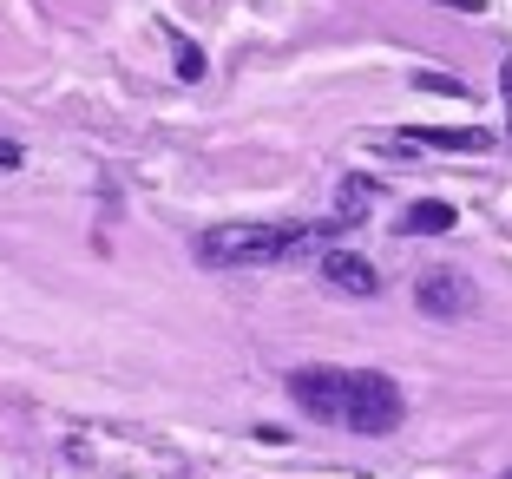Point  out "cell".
Here are the masks:
<instances>
[{
    "mask_svg": "<svg viewBox=\"0 0 512 479\" xmlns=\"http://www.w3.org/2000/svg\"><path fill=\"white\" fill-rule=\"evenodd\" d=\"M421 92H434V99H453V92H467L460 79H440V73H421Z\"/></svg>",
    "mask_w": 512,
    "mask_h": 479,
    "instance_id": "9c48e42d",
    "label": "cell"
},
{
    "mask_svg": "<svg viewBox=\"0 0 512 479\" xmlns=\"http://www.w3.org/2000/svg\"><path fill=\"white\" fill-rule=\"evenodd\" d=\"M20 165V145H14V138H0V171H14Z\"/></svg>",
    "mask_w": 512,
    "mask_h": 479,
    "instance_id": "30bf717a",
    "label": "cell"
},
{
    "mask_svg": "<svg viewBox=\"0 0 512 479\" xmlns=\"http://www.w3.org/2000/svg\"><path fill=\"white\" fill-rule=\"evenodd\" d=\"M407 145H427V151H493V132H394V138H381V151H407Z\"/></svg>",
    "mask_w": 512,
    "mask_h": 479,
    "instance_id": "5b68a950",
    "label": "cell"
},
{
    "mask_svg": "<svg viewBox=\"0 0 512 479\" xmlns=\"http://www.w3.org/2000/svg\"><path fill=\"white\" fill-rule=\"evenodd\" d=\"M289 401L322 427H342V434H394L407 420V394L375 368H296Z\"/></svg>",
    "mask_w": 512,
    "mask_h": 479,
    "instance_id": "6da1fadb",
    "label": "cell"
},
{
    "mask_svg": "<svg viewBox=\"0 0 512 479\" xmlns=\"http://www.w3.org/2000/svg\"><path fill=\"white\" fill-rule=\"evenodd\" d=\"M368 204H375V184L368 178H342V191H335V224H362Z\"/></svg>",
    "mask_w": 512,
    "mask_h": 479,
    "instance_id": "52a82bcc",
    "label": "cell"
},
{
    "mask_svg": "<svg viewBox=\"0 0 512 479\" xmlns=\"http://www.w3.org/2000/svg\"><path fill=\"white\" fill-rule=\"evenodd\" d=\"M499 479H512V473H499Z\"/></svg>",
    "mask_w": 512,
    "mask_h": 479,
    "instance_id": "7c38bea8",
    "label": "cell"
},
{
    "mask_svg": "<svg viewBox=\"0 0 512 479\" xmlns=\"http://www.w3.org/2000/svg\"><path fill=\"white\" fill-rule=\"evenodd\" d=\"M335 230H342L335 217L329 224H296V217H283V224H211L191 250L204 270H263V263H289V256L329 243Z\"/></svg>",
    "mask_w": 512,
    "mask_h": 479,
    "instance_id": "7a4b0ae2",
    "label": "cell"
},
{
    "mask_svg": "<svg viewBox=\"0 0 512 479\" xmlns=\"http://www.w3.org/2000/svg\"><path fill=\"white\" fill-rule=\"evenodd\" d=\"M414 302H421L427 315H440V322H453V315L473 309V283L460 270H427L421 289H414Z\"/></svg>",
    "mask_w": 512,
    "mask_h": 479,
    "instance_id": "3957f363",
    "label": "cell"
},
{
    "mask_svg": "<svg viewBox=\"0 0 512 479\" xmlns=\"http://www.w3.org/2000/svg\"><path fill=\"white\" fill-rule=\"evenodd\" d=\"M171 46H178V73L184 79H204V53H197L191 40H178V33H171Z\"/></svg>",
    "mask_w": 512,
    "mask_h": 479,
    "instance_id": "ba28073f",
    "label": "cell"
},
{
    "mask_svg": "<svg viewBox=\"0 0 512 479\" xmlns=\"http://www.w3.org/2000/svg\"><path fill=\"white\" fill-rule=\"evenodd\" d=\"M440 230H453V204H407L401 237H440Z\"/></svg>",
    "mask_w": 512,
    "mask_h": 479,
    "instance_id": "8992f818",
    "label": "cell"
},
{
    "mask_svg": "<svg viewBox=\"0 0 512 479\" xmlns=\"http://www.w3.org/2000/svg\"><path fill=\"white\" fill-rule=\"evenodd\" d=\"M322 276H329L335 289H348V296H375L381 289V270L368 263V256H355V250H329L322 256Z\"/></svg>",
    "mask_w": 512,
    "mask_h": 479,
    "instance_id": "277c9868",
    "label": "cell"
},
{
    "mask_svg": "<svg viewBox=\"0 0 512 479\" xmlns=\"http://www.w3.org/2000/svg\"><path fill=\"white\" fill-rule=\"evenodd\" d=\"M499 92H506V119H512V60L499 66Z\"/></svg>",
    "mask_w": 512,
    "mask_h": 479,
    "instance_id": "8fae6325",
    "label": "cell"
}]
</instances>
